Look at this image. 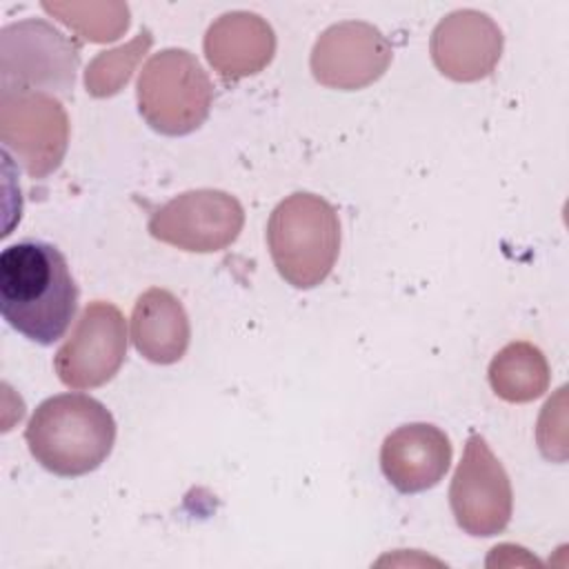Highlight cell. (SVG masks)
Returning <instances> with one entry per match:
<instances>
[{
  "instance_id": "4",
  "label": "cell",
  "mask_w": 569,
  "mask_h": 569,
  "mask_svg": "<svg viewBox=\"0 0 569 569\" xmlns=\"http://www.w3.org/2000/svg\"><path fill=\"white\" fill-rule=\"evenodd\" d=\"M213 84L193 53L164 49L147 60L138 78V109L164 136L196 131L209 116Z\"/></svg>"
},
{
  "instance_id": "15",
  "label": "cell",
  "mask_w": 569,
  "mask_h": 569,
  "mask_svg": "<svg viewBox=\"0 0 569 569\" xmlns=\"http://www.w3.org/2000/svg\"><path fill=\"white\" fill-rule=\"evenodd\" d=\"M493 391L509 402H529L549 387V365L542 351L529 342H511L489 365Z\"/></svg>"
},
{
  "instance_id": "11",
  "label": "cell",
  "mask_w": 569,
  "mask_h": 569,
  "mask_svg": "<svg viewBox=\"0 0 569 569\" xmlns=\"http://www.w3.org/2000/svg\"><path fill=\"white\" fill-rule=\"evenodd\" d=\"M449 436L429 422H409L391 431L380 449L385 478L402 493L436 487L451 465Z\"/></svg>"
},
{
  "instance_id": "16",
  "label": "cell",
  "mask_w": 569,
  "mask_h": 569,
  "mask_svg": "<svg viewBox=\"0 0 569 569\" xmlns=\"http://www.w3.org/2000/svg\"><path fill=\"white\" fill-rule=\"evenodd\" d=\"M151 36L144 29L136 40H131L127 47L104 51L100 53L87 69L84 73V84L87 91L102 98L120 91V87L129 80L133 67L138 64L140 56L149 49Z\"/></svg>"
},
{
  "instance_id": "2",
  "label": "cell",
  "mask_w": 569,
  "mask_h": 569,
  "mask_svg": "<svg viewBox=\"0 0 569 569\" xmlns=\"http://www.w3.org/2000/svg\"><path fill=\"white\" fill-rule=\"evenodd\" d=\"M31 456L56 476L98 469L116 442V420L96 398L60 393L40 402L24 429Z\"/></svg>"
},
{
  "instance_id": "6",
  "label": "cell",
  "mask_w": 569,
  "mask_h": 569,
  "mask_svg": "<svg viewBox=\"0 0 569 569\" xmlns=\"http://www.w3.org/2000/svg\"><path fill=\"white\" fill-rule=\"evenodd\" d=\"M0 140L31 178L56 171L69 142V120L62 104L40 91H0Z\"/></svg>"
},
{
  "instance_id": "5",
  "label": "cell",
  "mask_w": 569,
  "mask_h": 569,
  "mask_svg": "<svg viewBox=\"0 0 569 569\" xmlns=\"http://www.w3.org/2000/svg\"><path fill=\"white\" fill-rule=\"evenodd\" d=\"M80 56L47 20L7 24L0 36V87L71 96Z\"/></svg>"
},
{
  "instance_id": "8",
  "label": "cell",
  "mask_w": 569,
  "mask_h": 569,
  "mask_svg": "<svg viewBox=\"0 0 569 569\" xmlns=\"http://www.w3.org/2000/svg\"><path fill=\"white\" fill-rule=\"evenodd\" d=\"M127 356V322L120 309L93 300L80 313L71 336L53 356V369L71 389H93L109 382Z\"/></svg>"
},
{
  "instance_id": "3",
  "label": "cell",
  "mask_w": 569,
  "mask_h": 569,
  "mask_svg": "<svg viewBox=\"0 0 569 569\" xmlns=\"http://www.w3.org/2000/svg\"><path fill=\"white\" fill-rule=\"evenodd\" d=\"M267 244L291 287L313 289L331 273L340 251L338 211L316 193L296 191L271 211Z\"/></svg>"
},
{
  "instance_id": "12",
  "label": "cell",
  "mask_w": 569,
  "mask_h": 569,
  "mask_svg": "<svg viewBox=\"0 0 569 569\" xmlns=\"http://www.w3.org/2000/svg\"><path fill=\"white\" fill-rule=\"evenodd\" d=\"M502 51V33L496 22L465 9L447 16L433 29L431 56L436 67L453 80H478L493 71Z\"/></svg>"
},
{
  "instance_id": "13",
  "label": "cell",
  "mask_w": 569,
  "mask_h": 569,
  "mask_svg": "<svg viewBox=\"0 0 569 569\" xmlns=\"http://www.w3.org/2000/svg\"><path fill=\"white\" fill-rule=\"evenodd\" d=\"M276 49L271 27L256 13L233 11L218 18L204 38L207 60L224 78H242L264 69Z\"/></svg>"
},
{
  "instance_id": "7",
  "label": "cell",
  "mask_w": 569,
  "mask_h": 569,
  "mask_svg": "<svg viewBox=\"0 0 569 569\" xmlns=\"http://www.w3.org/2000/svg\"><path fill=\"white\" fill-rule=\"evenodd\" d=\"M449 505L458 527L469 536H496L511 520L513 493L502 462L480 433H471L453 473Z\"/></svg>"
},
{
  "instance_id": "10",
  "label": "cell",
  "mask_w": 569,
  "mask_h": 569,
  "mask_svg": "<svg viewBox=\"0 0 569 569\" xmlns=\"http://www.w3.org/2000/svg\"><path fill=\"white\" fill-rule=\"evenodd\" d=\"M391 62L385 36L367 22H340L329 27L311 53L313 78L333 89H360L378 80Z\"/></svg>"
},
{
  "instance_id": "14",
  "label": "cell",
  "mask_w": 569,
  "mask_h": 569,
  "mask_svg": "<svg viewBox=\"0 0 569 569\" xmlns=\"http://www.w3.org/2000/svg\"><path fill=\"white\" fill-rule=\"evenodd\" d=\"M189 318L171 291L153 287L136 300L131 340L147 360L158 365L178 362L189 347Z\"/></svg>"
},
{
  "instance_id": "1",
  "label": "cell",
  "mask_w": 569,
  "mask_h": 569,
  "mask_svg": "<svg viewBox=\"0 0 569 569\" xmlns=\"http://www.w3.org/2000/svg\"><path fill=\"white\" fill-rule=\"evenodd\" d=\"M78 309V284L62 251L44 240H20L0 253V313L24 338L53 345Z\"/></svg>"
},
{
  "instance_id": "9",
  "label": "cell",
  "mask_w": 569,
  "mask_h": 569,
  "mask_svg": "<svg viewBox=\"0 0 569 569\" xmlns=\"http://www.w3.org/2000/svg\"><path fill=\"white\" fill-rule=\"evenodd\" d=\"M242 224V204L231 193L193 189L162 204L149 220V233L182 251L211 253L227 249Z\"/></svg>"
}]
</instances>
